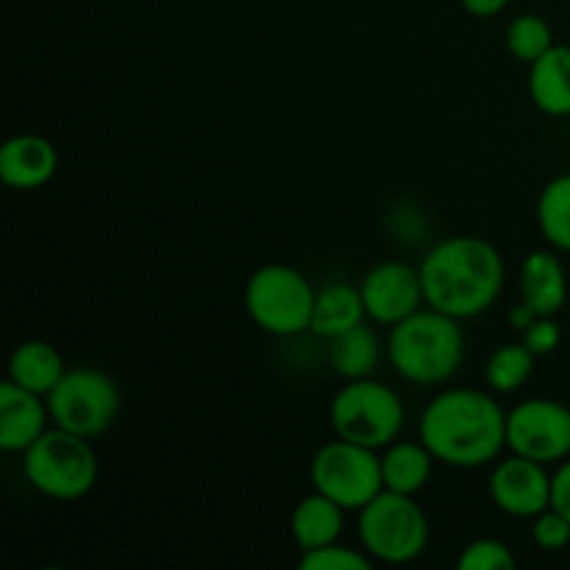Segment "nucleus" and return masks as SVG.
Here are the masks:
<instances>
[{
	"mask_svg": "<svg viewBox=\"0 0 570 570\" xmlns=\"http://www.w3.org/2000/svg\"><path fill=\"white\" fill-rule=\"evenodd\" d=\"M120 404L117 382L98 367H67L61 382L48 395L53 426L89 440L111 429V423L120 415Z\"/></svg>",
	"mask_w": 570,
	"mask_h": 570,
	"instance_id": "6e6552de",
	"label": "nucleus"
},
{
	"mask_svg": "<svg viewBox=\"0 0 570 570\" xmlns=\"http://www.w3.org/2000/svg\"><path fill=\"white\" fill-rule=\"evenodd\" d=\"M465 345L462 321L426 304L390 326L387 360L410 384L438 387L456 376L465 360Z\"/></svg>",
	"mask_w": 570,
	"mask_h": 570,
	"instance_id": "7ed1b4c3",
	"label": "nucleus"
},
{
	"mask_svg": "<svg viewBox=\"0 0 570 570\" xmlns=\"http://www.w3.org/2000/svg\"><path fill=\"white\" fill-rule=\"evenodd\" d=\"M345 527V510L328 495L312 490L309 495L295 504L289 515V534L301 551L321 549V546L337 543Z\"/></svg>",
	"mask_w": 570,
	"mask_h": 570,
	"instance_id": "f3484780",
	"label": "nucleus"
},
{
	"mask_svg": "<svg viewBox=\"0 0 570 570\" xmlns=\"http://www.w3.org/2000/svg\"><path fill=\"white\" fill-rule=\"evenodd\" d=\"M515 566L518 560L510 546L495 538L473 540L456 557V568L460 570H512Z\"/></svg>",
	"mask_w": 570,
	"mask_h": 570,
	"instance_id": "a878e982",
	"label": "nucleus"
},
{
	"mask_svg": "<svg viewBox=\"0 0 570 570\" xmlns=\"http://www.w3.org/2000/svg\"><path fill=\"white\" fill-rule=\"evenodd\" d=\"M382 476H384V490H393V493L404 495H417L432 479L434 456L426 445L417 440H395L387 449H382Z\"/></svg>",
	"mask_w": 570,
	"mask_h": 570,
	"instance_id": "aec40b11",
	"label": "nucleus"
},
{
	"mask_svg": "<svg viewBox=\"0 0 570 570\" xmlns=\"http://www.w3.org/2000/svg\"><path fill=\"white\" fill-rule=\"evenodd\" d=\"M50 410L45 395L20 387L11 379L0 384V451L26 454L48 432Z\"/></svg>",
	"mask_w": 570,
	"mask_h": 570,
	"instance_id": "ddd939ff",
	"label": "nucleus"
},
{
	"mask_svg": "<svg viewBox=\"0 0 570 570\" xmlns=\"http://www.w3.org/2000/svg\"><path fill=\"white\" fill-rule=\"evenodd\" d=\"M507 449L540 465H560L570 456V406L551 399L515 404L507 412Z\"/></svg>",
	"mask_w": 570,
	"mask_h": 570,
	"instance_id": "9d476101",
	"label": "nucleus"
},
{
	"mask_svg": "<svg viewBox=\"0 0 570 570\" xmlns=\"http://www.w3.org/2000/svg\"><path fill=\"white\" fill-rule=\"evenodd\" d=\"M562 343V328L560 323L554 321V317H543L540 315L538 321L532 323V326L523 332V345H527L529 351H532L534 356H549L554 354L557 348H560Z\"/></svg>",
	"mask_w": 570,
	"mask_h": 570,
	"instance_id": "cd10ccee",
	"label": "nucleus"
},
{
	"mask_svg": "<svg viewBox=\"0 0 570 570\" xmlns=\"http://www.w3.org/2000/svg\"><path fill=\"white\" fill-rule=\"evenodd\" d=\"M22 473L45 499L78 501L98 482V454L89 438L53 426L22 454Z\"/></svg>",
	"mask_w": 570,
	"mask_h": 570,
	"instance_id": "20e7f679",
	"label": "nucleus"
},
{
	"mask_svg": "<svg viewBox=\"0 0 570 570\" xmlns=\"http://www.w3.org/2000/svg\"><path fill=\"white\" fill-rule=\"evenodd\" d=\"M538 317L540 315L532 309V306L523 304V301H518V304L510 309V315H507V323H510V328H515V332L523 334L534 321H538Z\"/></svg>",
	"mask_w": 570,
	"mask_h": 570,
	"instance_id": "7c9ffc66",
	"label": "nucleus"
},
{
	"mask_svg": "<svg viewBox=\"0 0 570 570\" xmlns=\"http://www.w3.org/2000/svg\"><path fill=\"white\" fill-rule=\"evenodd\" d=\"M379 360H382V343H379L376 332L367 323H360V326L337 334L328 345V365L345 382L373 376Z\"/></svg>",
	"mask_w": 570,
	"mask_h": 570,
	"instance_id": "412c9836",
	"label": "nucleus"
},
{
	"mask_svg": "<svg viewBox=\"0 0 570 570\" xmlns=\"http://www.w3.org/2000/svg\"><path fill=\"white\" fill-rule=\"evenodd\" d=\"M59 170V154L48 137L17 134L0 148V181L9 189L31 193L53 181Z\"/></svg>",
	"mask_w": 570,
	"mask_h": 570,
	"instance_id": "4468645a",
	"label": "nucleus"
},
{
	"mask_svg": "<svg viewBox=\"0 0 570 570\" xmlns=\"http://www.w3.org/2000/svg\"><path fill=\"white\" fill-rule=\"evenodd\" d=\"M554 45V31H551L549 20H543L540 14H521L507 26V50L518 61L532 65Z\"/></svg>",
	"mask_w": 570,
	"mask_h": 570,
	"instance_id": "b1692460",
	"label": "nucleus"
},
{
	"mask_svg": "<svg viewBox=\"0 0 570 570\" xmlns=\"http://www.w3.org/2000/svg\"><path fill=\"white\" fill-rule=\"evenodd\" d=\"M529 98L549 117H570V45H554L529 65Z\"/></svg>",
	"mask_w": 570,
	"mask_h": 570,
	"instance_id": "dca6fc26",
	"label": "nucleus"
},
{
	"mask_svg": "<svg viewBox=\"0 0 570 570\" xmlns=\"http://www.w3.org/2000/svg\"><path fill=\"white\" fill-rule=\"evenodd\" d=\"M568 315H570V298H568Z\"/></svg>",
	"mask_w": 570,
	"mask_h": 570,
	"instance_id": "2f4dec72",
	"label": "nucleus"
},
{
	"mask_svg": "<svg viewBox=\"0 0 570 570\" xmlns=\"http://www.w3.org/2000/svg\"><path fill=\"white\" fill-rule=\"evenodd\" d=\"M67 373L65 356L59 354L53 343L45 340H26L17 345L9 356V379L31 393L48 399L56 384Z\"/></svg>",
	"mask_w": 570,
	"mask_h": 570,
	"instance_id": "a211bd4d",
	"label": "nucleus"
},
{
	"mask_svg": "<svg viewBox=\"0 0 570 570\" xmlns=\"http://www.w3.org/2000/svg\"><path fill=\"white\" fill-rule=\"evenodd\" d=\"M362 301H365L367 321L379 326H395L412 312L426 306L423 298L421 271L406 262H379L360 282Z\"/></svg>",
	"mask_w": 570,
	"mask_h": 570,
	"instance_id": "9b49d317",
	"label": "nucleus"
},
{
	"mask_svg": "<svg viewBox=\"0 0 570 570\" xmlns=\"http://www.w3.org/2000/svg\"><path fill=\"white\" fill-rule=\"evenodd\" d=\"M460 3L468 14L488 20V17H499L510 6V0H460Z\"/></svg>",
	"mask_w": 570,
	"mask_h": 570,
	"instance_id": "c756f323",
	"label": "nucleus"
},
{
	"mask_svg": "<svg viewBox=\"0 0 570 570\" xmlns=\"http://www.w3.org/2000/svg\"><path fill=\"white\" fill-rule=\"evenodd\" d=\"M421 443L449 468H484L507 449V410L476 387L438 393L423 410Z\"/></svg>",
	"mask_w": 570,
	"mask_h": 570,
	"instance_id": "f03ea898",
	"label": "nucleus"
},
{
	"mask_svg": "<svg viewBox=\"0 0 570 570\" xmlns=\"http://www.w3.org/2000/svg\"><path fill=\"white\" fill-rule=\"evenodd\" d=\"M518 287H521V301L532 306L538 315L557 317L562 309H568L570 284L568 273L557 250H532L521 262L518 273Z\"/></svg>",
	"mask_w": 570,
	"mask_h": 570,
	"instance_id": "2eb2a0df",
	"label": "nucleus"
},
{
	"mask_svg": "<svg viewBox=\"0 0 570 570\" xmlns=\"http://www.w3.org/2000/svg\"><path fill=\"white\" fill-rule=\"evenodd\" d=\"M534 362H538V356L523 345V340L521 343L499 345L490 354L488 365H484V382L499 395L515 393V390H521L532 379Z\"/></svg>",
	"mask_w": 570,
	"mask_h": 570,
	"instance_id": "5701e85b",
	"label": "nucleus"
},
{
	"mask_svg": "<svg viewBox=\"0 0 570 570\" xmlns=\"http://www.w3.org/2000/svg\"><path fill=\"white\" fill-rule=\"evenodd\" d=\"M417 271L426 304L456 321L484 315L504 293V256L476 234H454L434 243Z\"/></svg>",
	"mask_w": 570,
	"mask_h": 570,
	"instance_id": "f257e3e1",
	"label": "nucleus"
},
{
	"mask_svg": "<svg viewBox=\"0 0 570 570\" xmlns=\"http://www.w3.org/2000/svg\"><path fill=\"white\" fill-rule=\"evenodd\" d=\"M328 421L337 438L365 449L382 451L395 443L404 429V401L390 384L373 376L351 379L337 390L328 410Z\"/></svg>",
	"mask_w": 570,
	"mask_h": 570,
	"instance_id": "423d86ee",
	"label": "nucleus"
},
{
	"mask_svg": "<svg viewBox=\"0 0 570 570\" xmlns=\"http://www.w3.org/2000/svg\"><path fill=\"white\" fill-rule=\"evenodd\" d=\"M317 289L295 267L271 262L245 284V312L271 337H298L309 332Z\"/></svg>",
	"mask_w": 570,
	"mask_h": 570,
	"instance_id": "39448f33",
	"label": "nucleus"
},
{
	"mask_svg": "<svg viewBox=\"0 0 570 570\" xmlns=\"http://www.w3.org/2000/svg\"><path fill=\"white\" fill-rule=\"evenodd\" d=\"M312 488L337 501L345 512H360L384 490L379 451L334 438L321 445L309 465Z\"/></svg>",
	"mask_w": 570,
	"mask_h": 570,
	"instance_id": "1a4fd4ad",
	"label": "nucleus"
},
{
	"mask_svg": "<svg viewBox=\"0 0 570 570\" xmlns=\"http://www.w3.org/2000/svg\"><path fill=\"white\" fill-rule=\"evenodd\" d=\"M367 321L365 301L356 284L348 282H332L323 289H317L315 312H312L309 332L317 337H337V334L348 332V328L360 326Z\"/></svg>",
	"mask_w": 570,
	"mask_h": 570,
	"instance_id": "6ab92c4d",
	"label": "nucleus"
},
{
	"mask_svg": "<svg viewBox=\"0 0 570 570\" xmlns=\"http://www.w3.org/2000/svg\"><path fill=\"white\" fill-rule=\"evenodd\" d=\"M551 507L570 521V456L551 473Z\"/></svg>",
	"mask_w": 570,
	"mask_h": 570,
	"instance_id": "c85d7f7f",
	"label": "nucleus"
},
{
	"mask_svg": "<svg viewBox=\"0 0 570 570\" xmlns=\"http://www.w3.org/2000/svg\"><path fill=\"white\" fill-rule=\"evenodd\" d=\"M534 217L546 243L560 254H570V173L551 178L540 189Z\"/></svg>",
	"mask_w": 570,
	"mask_h": 570,
	"instance_id": "4be33fe9",
	"label": "nucleus"
},
{
	"mask_svg": "<svg viewBox=\"0 0 570 570\" xmlns=\"http://www.w3.org/2000/svg\"><path fill=\"white\" fill-rule=\"evenodd\" d=\"M301 570H371L373 557L365 549H351V546L328 543L321 549L301 551Z\"/></svg>",
	"mask_w": 570,
	"mask_h": 570,
	"instance_id": "393cba45",
	"label": "nucleus"
},
{
	"mask_svg": "<svg viewBox=\"0 0 570 570\" xmlns=\"http://www.w3.org/2000/svg\"><path fill=\"white\" fill-rule=\"evenodd\" d=\"M429 518L415 495L382 490L360 510V543L373 562L410 566L429 546Z\"/></svg>",
	"mask_w": 570,
	"mask_h": 570,
	"instance_id": "0eeeda50",
	"label": "nucleus"
},
{
	"mask_svg": "<svg viewBox=\"0 0 570 570\" xmlns=\"http://www.w3.org/2000/svg\"><path fill=\"white\" fill-rule=\"evenodd\" d=\"M488 493L504 515L532 521L551 507V473L540 462L510 454L507 460L495 462Z\"/></svg>",
	"mask_w": 570,
	"mask_h": 570,
	"instance_id": "f8f14e48",
	"label": "nucleus"
},
{
	"mask_svg": "<svg viewBox=\"0 0 570 570\" xmlns=\"http://www.w3.org/2000/svg\"><path fill=\"white\" fill-rule=\"evenodd\" d=\"M532 538L543 551H562L570 546V521L554 507L532 518Z\"/></svg>",
	"mask_w": 570,
	"mask_h": 570,
	"instance_id": "bb28decb",
	"label": "nucleus"
}]
</instances>
